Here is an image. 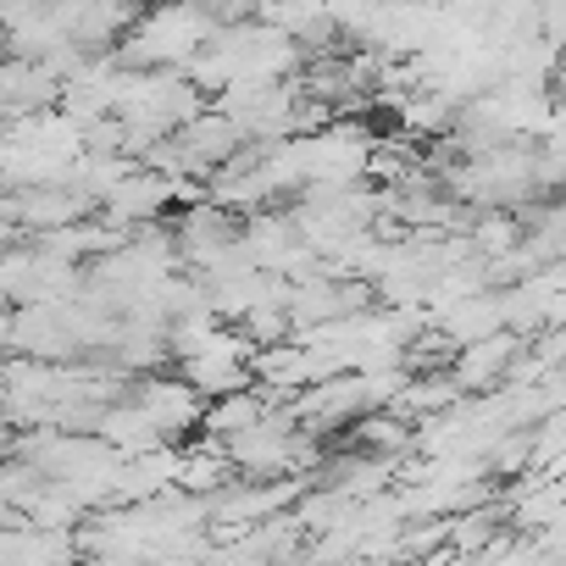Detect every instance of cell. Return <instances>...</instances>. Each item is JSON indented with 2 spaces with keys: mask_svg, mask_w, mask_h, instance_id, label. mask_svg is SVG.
Returning a JSON list of instances; mask_svg holds the SVG:
<instances>
[{
  "mask_svg": "<svg viewBox=\"0 0 566 566\" xmlns=\"http://www.w3.org/2000/svg\"><path fill=\"white\" fill-rule=\"evenodd\" d=\"M62 101V78L29 56H0V134L51 112Z\"/></svg>",
  "mask_w": 566,
  "mask_h": 566,
  "instance_id": "obj_1",
  "label": "cell"
},
{
  "mask_svg": "<svg viewBox=\"0 0 566 566\" xmlns=\"http://www.w3.org/2000/svg\"><path fill=\"white\" fill-rule=\"evenodd\" d=\"M555 67H560V73H566V45H560V51H555Z\"/></svg>",
  "mask_w": 566,
  "mask_h": 566,
  "instance_id": "obj_2",
  "label": "cell"
}]
</instances>
